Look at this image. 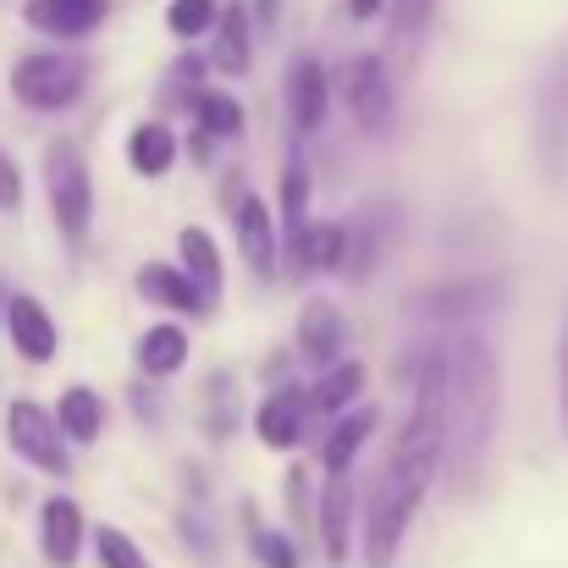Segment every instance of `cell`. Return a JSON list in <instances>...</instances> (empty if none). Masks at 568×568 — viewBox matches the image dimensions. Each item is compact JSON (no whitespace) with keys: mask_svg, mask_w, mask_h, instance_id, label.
<instances>
[{"mask_svg":"<svg viewBox=\"0 0 568 568\" xmlns=\"http://www.w3.org/2000/svg\"><path fill=\"white\" fill-rule=\"evenodd\" d=\"M354 530V480L348 475H326V491H321V541H326V558L332 564H348V536Z\"/></svg>","mask_w":568,"mask_h":568,"instance_id":"9","label":"cell"},{"mask_svg":"<svg viewBox=\"0 0 568 568\" xmlns=\"http://www.w3.org/2000/svg\"><path fill=\"white\" fill-rule=\"evenodd\" d=\"M6 442H11V453H22V458H28L33 469H44V475H67V469H72L67 442H61V419H55L50 408L28 403V397H17V403L6 408Z\"/></svg>","mask_w":568,"mask_h":568,"instance_id":"5","label":"cell"},{"mask_svg":"<svg viewBox=\"0 0 568 568\" xmlns=\"http://www.w3.org/2000/svg\"><path fill=\"white\" fill-rule=\"evenodd\" d=\"M343 260V226H310V237H304V248H298V265L304 271H332Z\"/></svg>","mask_w":568,"mask_h":568,"instance_id":"25","label":"cell"},{"mask_svg":"<svg viewBox=\"0 0 568 568\" xmlns=\"http://www.w3.org/2000/svg\"><path fill=\"white\" fill-rule=\"evenodd\" d=\"M17 204H22V178H17L11 155L0 150V210H17Z\"/></svg>","mask_w":568,"mask_h":568,"instance_id":"30","label":"cell"},{"mask_svg":"<svg viewBox=\"0 0 568 568\" xmlns=\"http://www.w3.org/2000/svg\"><path fill=\"white\" fill-rule=\"evenodd\" d=\"M44 183H50V210H55L61 232H67L72 243H83L89 215H94V189H89V166H83V155H78L67 139L44 150Z\"/></svg>","mask_w":568,"mask_h":568,"instance_id":"4","label":"cell"},{"mask_svg":"<svg viewBox=\"0 0 568 568\" xmlns=\"http://www.w3.org/2000/svg\"><path fill=\"white\" fill-rule=\"evenodd\" d=\"M337 83H343V100H348V111H354L359 128L381 133L392 122V83H386V67H381L376 55H348L343 72H337Z\"/></svg>","mask_w":568,"mask_h":568,"instance_id":"6","label":"cell"},{"mask_svg":"<svg viewBox=\"0 0 568 568\" xmlns=\"http://www.w3.org/2000/svg\"><path fill=\"white\" fill-rule=\"evenodd\" d=\"M348 11H354V17H376L381 0H348Z\"/></svg>","mask_w":568,"mask_h":568,"instance_id":"32","label":"cell"},{"mask_svg":"<svg viewBox=\"0 0 568 568\" xmlns=\"http://www.w3.org/2000/svg\"><path fill=\"white\" fill-rule=\"evenodd\" d=\"M39 541H44V558L55 568H72L78 564V547H83V519L67 497H50L39 508Z\"/></svg>","mask_w":568,"mask_h":568,"instance_id":"10","label":"cell"},{"mask_svg":"<svg viewBox=\"0 0 568 568\" xmlns=\"http://www.w3.org/2000/svg\"><path fill=\"white\" fill-rule=\"evenodd\" d=\"M430 11H436V0H397V17H392V33H397V39H408V33H419V28L430 22Z\"/></svg>","mask_w":568,"mask_h":568,"instance_id":"29","label":"cell"},{"mask_svg":"<svg viewBox=\"0 0 568 568\" xmlns=\"http://www.w3.org/2000/svg\"><path fill=\"white\" fill-rule=\"evenodd\" d=\"M89 83V61L83 55H67V50H39V55H22L11 67V89L22 105L33 111H61L83 94Z\"/></svg>","mask_w":568,"mask_h":568,"instance_id":"3","label":"cell"},{"mask_svg":"<svg viewBox=\"0 0 568 568\" xmlns=\"http://www.w3.org/2000/svg\"><path fill=\"white\" fill-rule=\"evenodd\" d=\"M447 408H453V371H447V359H425L408 425H403V436H397V447L381 469L371 514H365V564L371 568H392L430 480H436V464H442V447H447Z\"/></svg>","mask_w":568,"mask_h":568,"instance_id":"1","label":"cell"},{"mask_svg":"<svg viewBox=\"0 0 568 568\" xmlns=\"http://www.w3.org/2000/svg\"><path fill=\"white\" fill-rule=\"evenodd\" d=\"M22 17H28V28H39V33L78 39V33L100 28L105 0H28V6H22Z\"/></svg>","mask_w":568,"mask_h":568,"instance_id":"8","label":"cell"},{"mask_svg":"<svg viewBox=\"0 0 568 568\" xmlns=\"http://www.w3.org/2000/svg\"><path fill=\"white\" fill-rule=\"evenodd\" d=\"M55 419H61V430L72 442H94L100 436V397L89 386H67L61 403H55Z\"/></svg>","mask_w":568,"mask_h":568,"instance_id":"22","label":"cell"},{"mask_svg":"<svg viewBox=\"0 0 568 568\" xmlns=\"http://www.w3.org/2000/svg\"><path fill=\"white\" fill-rule=\"evenodd\" d=\"M6 332H11V343H17V354L22 359H50L55 348H61V337H55V321L44 315V304L39 298H28V293H17L11 304H6Z\"/></svg>","mask_w":568,"mask_h":568,"instance_id":"7","label":"cell"},{"mask_svg":"<svg viewBox=\"0 0 568 568\" xmlns=\"http://www.w3.org/2000/svg\"><path fill=\"white\" fill-rule=\"evenodd\" d=\"M453 371V408H447V430L458 436V458L475 464L486 436H491V414H497V365L491 348L480 337H458L447 354Z\"/></svg>","mask_w":568,"mask_h":568,"instance_id":"2","label":"cell"},{"mask_svg":"<svg viewBox=\"0 0 568 568\" xmlns=\"http://www.w3.org/2000/svg\"><path fill=\"white\" fill-rule=\"evenodd\" d=\"M128 161H133V172H144V178H166L172 161H178V139H172L161 122H144V128H133V139H128Z\"/></svg>","mask_w":568,"mask_h":568,"instance_id":"19","label":"cell"},{"mask_svg":"<svg viewBox=\"0 0 568 568\" xmlns=\"http://www.w3.org/2000/svg\"><path fill=\"white\" fill-rule=\"evenodd\" d=\"M178 254H183V271L193 276V287L215 304V293H221V248L210 243V232L204 226H183L178 232Z\"/></svg>","mask_w":568,"mask_h":568,"instance_id":"15","label":"cell"},{"mask_svg":"<svg viewBox=\"0 0 568 568\" xmlns=\"http://www.w3.org/2000/svg\"><path fill=\"white\" fill-rule=\"evenodd\" d=\"M287 94H293V122H298V133H315V128L326 122V72H321V61H298Z\"/></svg>","mask_w":568,"mask_h":568,"instance_id":"16","label":"cell"},{"mask_svg":"<svg viewBox=\"0 0 568 568\" xmlns=\"http://www.w3.org/2000/svg\"><path fill=\"white\" fill-rule=\"evenodd\" d=\"M189 365V337L178 326H150L139 337V371L144 376H178Z\"/></svg>","mask_w":568,"mask_h":568,"instance_id":"17","label":"cell"},{"mask_svg":"<svg viewBox=\"0 0 568 568\" xmlns=\"http://www.w3.org/2000/svg\"><path fill=\"white\" fill-rule=\"evenodd\" d=\"M337 343H343L337 304H326V298L304 304V321H298V348H304V359L321 365V371H332V365H337Z\"/></svg>","mask_w":568,"mask_h":568,"instance_id":"13","label":"cell"},{"mask_svg":"<svg viewBox=\"0 0 568 568\" xmlns=\"http://www.w3.org/2000/svg\"><path fill=\"white\" fill-rule=\"evenodd\" d=\"M237 248H243V260L260 276L276 271V221H271V210L260 199H243L237 204Z\"/></svg>","mask_w":568,"mask_h":568,"instance_id":"12","label":"cell"},{"mask_svg":"<svg viewBox=\"0 0 568 568\" xmlns=\"http://www.w3.org/2000/svg\"><path fill=\"white\" fill-rule=\"evenodd\" d=\"M558 403H564V430H568V321H564V343H558Z\"/></svg>","mask_w":568,"mask_h":568,"instance_id":"31","label":"cell"},{"mask_svg":"<svg viewBox=\"0 0 568 568\" xmlns=\"http://www.w3.org/2000/svg\"><path fill=\"white\" fill-rule=\"evenodd\" d=\"M210 55H215V67L232 72V78L248 72V17H243L237 6L221 11V22H215V50H210Z\"/></svg>","mask_w":568,"mask_h":568,"instance_id":"21","label":"cell"},{"mask_svg":"<svg viewBox=\"0 0 568 568\" xmlns=\"http://www.w3.org/2000/svg\"><path fill=\"white\" fill-rule=\"evenodd\" d=\"M139 293H144L150 304H161V310H178V315L210 310V298L193 287V276L178 271V265H144V271H139Z\"/></svg>","mask_w":568,"mask_h":568,"instance_id":"11","label":"cell"},{"mask_svg":"<svg viewBox=\"0 0 568 568\" xmlns=\"http://www.w3.org/2000/svg\"><path fill=\"white\" fill-rule=\"evenodd\" d=\"M304 199H310V178H304V166L293 161V166H287V178H282V237H287L293 260H298V248H304V237H310Z\"/></svg>","mask_w":568,"mask_h":568,"instance_id":"23","label":"cell"},{"mask_svg":"<svg viewBox=\"0 0 568 568\" xmlns=\"http://www.w3.org/2000/svg\"><path fill=\"white\" fill-rule=\"evenodd\" d=\"M94 552H100V564L105 568H150V558L116 530V525H100V536H94Z\"/></svg>","mask_w":568,"mask_h":568,"instance_id":"27","label":"cell"},{"mask_svg":"<svg viewBox=\"0 0 568 568\" xmlns=\"http://www.w3.org/2000/svg\"><path fill=\"white\" fill-rule=\"evenodd\" d=\"M359 392H365V365L337 359L332 371H321V381H315V392H310V414H337V408H348Z\"/></svg>","mask_w":568,"mask_h":568,"instance_id":"18","label":"cell"},{"mask_svg":"<svg viewBox=\"0 0 568 568\" xmlns=\"http://www.w3.org/2000/svg\"><path fill=\"white\" fill-rule=\"evenodd\" d=\"M371 430H376V408H354V414L326 436V475H348V464H354V453L371 442Z\"/></svg>","mask_w":568,"mask_h":568,"instance_id":"20","label":"cell"},{"mask_svg":"<svg viewBox=\"0 0 568 568\" xmlns=\"http://www.w3.org/2000/svg\"><path fill=\"white\" fill-rule=\"evenodd\" d=\"M304 414H310V397H298V392H276V397H265L260 403V414H254V430H260V442L265 447H293L298 436H304Z\"/></svg>","mask_w":568,"mask_h":568,"instance_id":"14","label":"cell"},{"mask_svg":"<svg viewBox=\"0 0 568 568\" xmlns=\"http://www.w3.org/2000/svg\"><path fill=\"white\" fill-rule=\"evenodd\" d=\"M193 105H199V122H204L210 139H237V133H243V111H237V100H226V94H199Z\"/></svg>","mask_w":568,"mask_h":568,"instance_id":"24","label":"cell"},{"mask_svg":"<svg viewBox=\"0 0 568 568\" xmlns=\"http://www.w3.org/2000/svg\"><path fill=\"white\" fill-rule=\"evenodd\" d=\"M210 22H221V6H215V0H172V6H166V28H172L178 39L204 33Z\"/></svg>","mask_w":568,"mask_h":568,"instance_id":"26","label":"cell"},{"mask_svg":"<svg viewBox=\"0 0 568 568\" xmlns=\"http://www.w3.org/2000/svg\"><path fill=\"white\" fill-rule=\"evenodd\" d=\"M254 558H260L265 568H298L293 541H287V536H276V530H254Z\"/></svg>","mask_w":568,"mask_h":568,"instance_id":"28","label":"cell"}]
</instances>
